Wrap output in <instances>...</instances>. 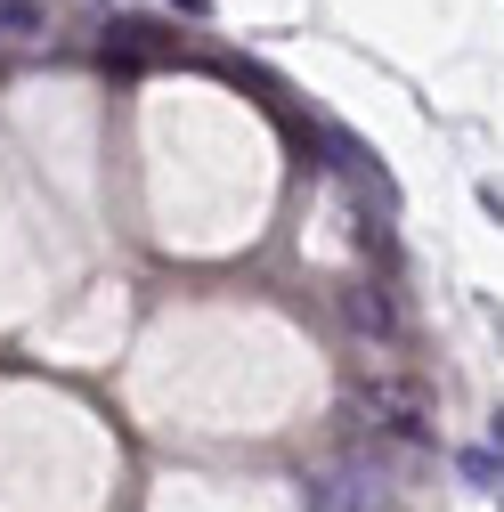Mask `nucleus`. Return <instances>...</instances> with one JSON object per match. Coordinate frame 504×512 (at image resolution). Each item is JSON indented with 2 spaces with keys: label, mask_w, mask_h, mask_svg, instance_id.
<instances>
[{
  "label": "nucleus",
  "mask_w": 504,
  "mask_h": 512,
  "mask_svg": "<svg viewBox=\"0 0 504 512\" xmlns=\"http://www.w3.org/2000/svg\"><path fill=\"white\" fill-rule=\"evenodd\" d=\"M391 504H399L391 496V472L366 464V456H350V464H334V472L309 480V512H391Z\"/></svg>",
  "instance_id": "nucleus-1"
},
{
  "label": "nucleus",
  "mask_w": 504,
  "mask_h": 512,
  "mask_svg": "<svg viewBox=\"0 0 504 512\" xmlns=\"http://www.w3.org/2000/svg\"><path fill=\"white\" fill-rule=\"evenodd\" d=\"M342 317H350V334H366V342H391L399 334V301L383 293V285H342Z\"/></svg>",
  "instance_id": "nucleus-2"
},
{
  "label": "nucleus",
  "mask_w": 504,
  "mask_h": 512,
  "mask_svg": "<svg viewBox=\"0 0 504 512\" xmlns=\"http://www.w3.org/2000/svg\"><path fill=\"white\" fill-rule=\"evenodd\" d=\"M326 147H334V163H342V171H358V179H374V187H383V196H391V179H383V155H374L366 139H350L342 122H326Z\"/></svg>",
  "instance_id": "nucleus-3"
},
{
  "label": "nucleus",
  "mask_w": 504,
  "mask_h": 512,
  "mask_svg": "<svg viewBox=\"0 0 504 512\" xmlns=\"http://www.w3.org/2000/svg\"><path fill=\"white\" fill-rule=\"evenodd\" d=\"M0 33H41V9L33 0H0Z\"/></svg>",
  "instance_id": "nucleus-4"
},
{
  "label": "nucleus",
  "mask_w": 504,
  "mask_h": 512,
  "mask_svg": "<svg viewBox=\"0 0 504 512\" xmlns=\"http://www.w3.org/2000/svg\"><path fill=\"white\" fill-rule=\"evenodd\" d=\"M171 9H187V17H204V9H212V0H171Z\"/></svg>",
  "instance_id": "nucleus-5"
},
{
  "label": "nucleus",
  "mask_w": 504,
  "mask_h": 512,
  "mask_svg": "<svg viewBox=\"0 0 504 512\" xmlns=\"http://www.w3.org/2000/svg\"><path fill=\"white\" fill-rule=\"evenodd\" d=\"M496 447H504V415H496Z\"/></svg>",
  "instance_id": "nucleus-6"
}]
</instances>
